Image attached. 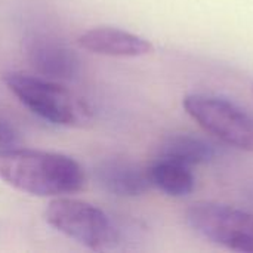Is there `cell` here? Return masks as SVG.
Instances as JSON below:
<instances>
[{
	"label": "cell",
	"mask_w": 253,
	"mask_h": 253,
	"mask_svg": "<svg viewBox=\"0 0 253 253\" xmlns=\"http://www.w3.org/2000/svg\"><path fill=\"white\" fill-rule=\"evenodd\" d=\"M147 169L151 185L168 196L184 197L188 196L196 187L191 168L179 162L159 156Z\"/></svg>",
	"instance_id": "9"
},
{
	"label": "cell",
	"mask_w": 253,
	"mask_h": 253,
	"mask_svg": "<svg viewBox=\"0 0 253 253\" xmlns=\"http://www.w3.org/2000/svg\"><path fill=\"white\" fill-rule=\"evenodd\" d=\"M187 114L222 142L253 153V114L225 98L191 93L182 101Z\"/></svg>",
	"instance_id": "4"
},
{
	"label": "cell",
	"mask_w": 253,
	"mask_h": 253,
	"mask_svg": "<svg viewBox=\"0 0 253 253\" xmlns=\"http://www.w3.org/2000/svg\"><path fill=\"white\" fill-rule=\"evenodd\" d=\"M3 82L28 110L53 125L74 126L84 120L82 102L52 79L12 71L4 74Z\"/></svg>",
	"instance_id": "3"
},
{
	"label": "cell",
	"mask_w": 253,
	"mask_h": 253,
	"mask_svg": "<svg viewBox=\"0 0 253 253\" xmlns=\"http://www.w3.org/2000/svg\"><path fill=\"white\" fill-rule=\"evenodd\" d=\"M187 222L206 240L236 252L253 253V215L221 203H196Z\"/></svg>",
	"instance_id": "5"
},
{
	"label": "cell",
	"mask_w": 253,
	"mask_h": 253,
	"mask_svg": "<svg viewBox=\"0 0 253 253\" xmlns=\"http://www.w3.org/2000/svg\"><path fill=\"white\" fill-rule=\"evenodd\" d=\"M77 42L83 49L107 56L133 58L153 50V44L147 39L113 27L90 28L80 34Z\"/></svg>",
	"instance_id": "8"
},
{
	"label": "cell",
	"mask_w": 253,
	"mask_h": 253,
	"mask_svg": "<svg viewBox=\"0 0 253 253\" xmlns=\"http://www.w3.org/2000/svg\"><path fill=\"white\" fill-rule=\"evenodd\" d=\"M50 227L68 239L93 251H104L119 243V230L99 208L68 197L53 199L44 212Z\"/></svg>",
	"instance_id": "2"
},
{
	"label": "cell",
	"mask_w": 253,
	"mask_h": 253,
	"mask_svg": "<svg viewBox=\"0 0 253 253\" xmlns=\"http://www.w3.org/2000/svg\"><path fill=\"white\" fill-rule=\"evenodd\" d=\"M25 55L34 71L46 79L71 80L80 71L76 52L52 36L34 34L27 39Z\"/></svg>",
	"instance_id": "6"
},
{
	"label": "cell",
	"mask_w": 253,
	"mask_h": 253,
	"mask_svg": "<svg viewBox=\"0 0 253 253\" xmlns=\"http://www.w3.org/2000/svg\"><path fill=\"white\" fill-rule=\"evenodd\" d=\"M18 133L15 129L0 117V151L6 148H12L18 144Z\"/></svg>",
	"instance_id": "11"
},
{
	"label": "cell",
	"mask_w": 253,
	"mask_h": 253,
	"mask_svg": "<svg viewBox=\"0 0 253 253\" xmlns=\"http://www.w3.org/2000/svg\"><path fill=\"white\" fill-rule=\"evenodd\" d=\"M95 179L104 191L119 197H136L153 187L148 169L123 157L101 160L95 168Z\"/></svg>",
	"instance_id": "7"
},
{
	"label": "cell",
	"mask_w": 253,
	"mask_h": 253,
	"mask_svg": "<svg viewBox=\"0 0 253 253\" xmlns=\"http://www.w3.org/2000/svg\"><path fill=\"white\" fill-rule=\"evenodd\" d=\"M249 197H251V200H252V202H253V188H252V190H251V191H249Z\"/></svg>",
	"instance_id": "12"
},
{
	"label": "cell",
	"mask_w": 253,
	"mask_h": 253,
	"mask_svg": "<svg viewBox=\"0 0 253 253\" xmlns=\"http://www.w3.org/2000/svg\"><path fill=\"white\" fill-rule=\"evenodd\" d=\"M159 156L191 168L213 160L218 156V148L215 144L205 138L181 133L168 138L160 147Z\"/></svg>",
	"instance_id": "10"
},
{
	"label": "cell",
	"mask_w": 253,
	"mask_h": 253,
	"mask_svg": "<svg viewBox=\"0 0 253 253\" xmlns=\"http://www.w3.org/2000/svg\"><path fill=\"white\" fill-rule=\"evenodd\" d=\"M0 179L10 187L39 197H62L84 187L82 166L70 156L30 150L0 151Z\"/></svg>",
	"instance_id": "1"
}]
</instances>
